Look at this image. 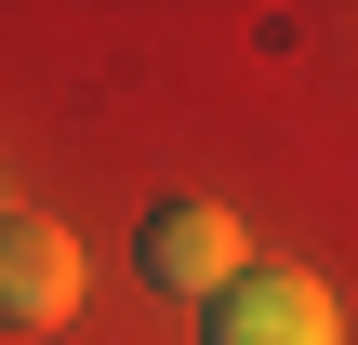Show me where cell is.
Listing matches in <instances>:
<instances>
[{
	"instance_id": "cell-1",
	"label": "cell",
	"mask_w": 358,
	"mask_h": 345,
	"mask_svg": "<svg viewBox=\"0 0 358 345\" xmlns=\"http://www.w3.org/2000/svg\"><path fill=\"white\" fill-rule=\"evenodd\" d=\"M199 345H345V319H332V279L319 266H239L213 293Z\"/></svg>"
},
{
	"instance_id": "cell-2",
	"label": "cell",
	"mask_w": 358,
	"mask_h": 345,
	"mask_svg": "<svg viewBox=\"0 0 358 345\" xmlns=\"http://www.w3.org/2000/svg\"><path fill=\"white\" fill-rule=\"evenodd\" d=\"M133 266H146V293H199V306H213V293L252 266V239H239L226 199H159L146 239H133Z\"/></svg>"
},
{
	"instance_id": "cell-3",
	"label": "cell",
	"mask_w": 358,
	"mask_h": 345,
	"mask_svg": "<svg viewBox=\"0 0 358 345\" xmlns=\"http://www.w3.org/2000/svg\"><path fill=\"white\" fill-rule=\"evenodd\" d=\"M80 306V239L66 226H0V332H53Z\"/></svg>"
},
{
	"instance_id": "cell-4",
	"label": "cell",
	"mask_w": 358,
	"mask_h": 345,
	"mask_svg": "<svg viewBox=\"0 0 358 345\" xmlns=\"http://www.w3.org/2000/svg\"><path fill=\"white\" fill-rule=\"evenodd\" d=\"M0 226H13V213H0Z\"/></svg>"
}]
</instances>
